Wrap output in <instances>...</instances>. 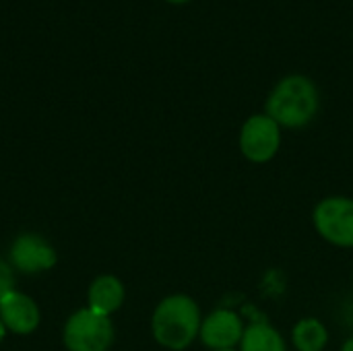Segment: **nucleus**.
Masks as SVG:
<instances>
[{"mask_svg": "<svg viewBox=\"0 0 353 351\" xmlns=\"http://www.w3.org/2000/svg\"><path fill=\"white\" fill-rule=\"evenodd\" d=\"M238 145L250 163H267L279 153L281 126L267 114H254L242 124Z\"/></svg>", "mask_w": 353, "mask_h": 351, "instance_id": "39448f33", "label": "nucleus"}, {"mask_svg": "<svg viewBox=\"0 0 353 351\" xmlns=\"http://www.w3.org/2000/svg\"><path fill=\"white\" fill-rule=\"evenodd\" d=\"M126 290L116 275H99L87 290V308L103 317H112L124 304Z\"/></svg>", "mask_w": 353, "mask_h": 351, "instance_id": "1a4fd4ad", "label": "nucleus"}, {"mask_svg": "<svg viewBox=\"0 0 353 351\" xmlns=\"http://www.w3.org/2000/svg\"><path fill=\"white\" fill-rule=\"evenodd\" d=\"M0 321L8 333L21 335V337L31 335L37 331L39 321H41L39 306L35 304L31 296L19 290H12L0 298Z\"/></svg>", "mask_w": 353, "mask_h": 351, "instance_id": "6e6552de", "label": "nucleus"}, {"mask_svg": "<svg viewBox=\"0 0 353 351\" xmlns=\"http://www.w3.org/2000/svg\"><path fill=\"white\" fill-rule=\"evenodd\" d=\"M217 351H238V350H217Z\"/></svg>", "mask_w": 353, "mask_h": 351, "instance_id": "dca6fc26", "label": "nucleus"}, {"mask_svg": "<svg viewBox=\"0 0 353 351\" xmlns=\"http://www.w3.org/2000/svg\"><path fill=\"white\" fill-rule=\"evenodd\" d=\"M246 327L238 312L228 308H217L203 319L199 339L211 351L236 350L242 341Z\"/></svg>", "mask_w": 353, "mask_h": 351, "instance_id": "0eeeda50", "label": "nucleus"}, {"mask_svg": "<svg viewBox=\"0 0 353 351\" xmlns=\"http://www.w3.org/2000/svg\"><path fill=\"white\" fill-rule=\"evenodd\" d=\"M339 351H353V335L347 339V341H345V343H343V345H341V350Z\"/></svg>", "mask_w": 353, "mask_h": 351, "instance_id": "ddd939ff", "label": "nucleus"}, {"mask_svg": "<svg viewBox=\"0 0 353 351\" xmlns=\"http://www.w3.org/2000/svg\"><path fill=\"white\" fill-rule=\"evenodd\" d=\"M116 333L110 317L81 308L68 317L62 329V341L68 351H110Z\"/></svg>", "mask_w": 353, "mask_h": 351, "instance_id": "7ed1b4c3", "label": "nucleus"}, {"mask_svg": "<svg viewBox=\"0 0 353 351\" xmlns=\"http://www.w3.org/2000/svg\"><path fill=\"white\" fill-rule=\"evenodd\" d=\"M321 108V95L312 79L304 74L283 77L267 97L265 114L271 116L281 128L308 126Z\"/></svg>", "mask_w": 353, "mask_h": 351, "instance_id": "f03ea898", "label": "nucleus"}, {"mask_svg": "<svg viewBox=\"0 0 353 351\" xmlns=\"http://www.w3.org/2000/svg\"><path fill=\"white\" fill-rule=\"evenodd\" d=\"M327 343L329 329L316 317H304L292 329V345L296 351H325Z\"/></svg>", "mask_w": 353, "mask_h": 351, "instance_id": "9b49d317", "label": "nucleus"}, {"mask_svg": "<svg viewBox=\"0 0 353 351\" xmlns=\"http://www.w3.org/2000/svg\"><path fill=\"white\" fill-rule=\"evenodd\" d=\"M238 351H288V343L277 327L259 321L246 327Z\"/></svg>", "mask_w": 353, "mask_h": 351, "instance_id": "9d476101", "label": "nucleus"}, {"mask_svg": "<svg viewBox=\"0 0 353 351\" xmlns=\"http://www.w3.org/2000/svg\"><path fill=\"white\" fill-rule=\"evenodd\" d=\"M6 333H8V331H6V327L2 325V321H0V343L4 341V337H6Z\"/></svg>", "mask_w": 353, "mask_h": 351, "instance_id": "4468645a", "label": "nucleus"}, {"mask_svg": "<svg viewBox=\"0 0 353 351\" xmlns=\"http://www.w3.org/2000/svg\"><path fill=\"white\" fill-rule=\"evenodd\" d=\"M203 319L205 317L194 298L186 294L165 296L151 314L153 339L163 350H188L199 339Z\"/></svg>", "mask_w": 353, "mask_h": 351, "instance_id": "f257e3e1", "label": "nucleus"}, {"mask_svg": "<svg viewBox=\"0 0 353 351\" xmlns=\"http://www.w3.org/2000/svg\"><path fill=\"white\" fill-rule=\"evenodd\" d=\"M168 2H174V4H182V2H188V0H168Z\"/></svg>", "mask_w": 353, "mask_h": 351, "instance_id": "2eb2a0df", "label": "nucleus"}, {"mask_svg": "<svg viewBox=\"0 0 353 351\" xmlns=\"http://www.w3.org/2000/svg\"><path fill=\"white\" fill-rule=\"evenodd\" d=\"M312 223L316 234L337 246L353 248V199L352 197H327L316 203L312 211Z\"/></svg>", "mask_w": 353, "mask_h": 351, "instance_id": "20e7f679", "label": "nucleus"}, {"mask_svg": "<svg viewBox=\"0 0 353 351\" xmlns=\"http://www.w3.org/2000/svg\"><path fill=\"white\" fill-rule=\"evenodd\" d=\"M14 290V269L6 259L0 257V298Z\"/></svg>", "mask_w": 353, "mask_h": 351, "instance_id": "f8f14e48", "label": "nucleus"}, {"mask_svg": "<svg viewBox=\"0 0 353 351\" xmlns=\"http://www.w3.org/2000/svg\"><path fill=\"white\" fill-rule=\"evenodd\" d=\"M6 261L19 273L37 275V273L54 269L58 263V254L43 236L23 232L12 240Z\"/></svg>", "mask_w": 353, "mask_h": 351, "instance_id": "423d86ee", "label": "nucleus"}]
</instances>
